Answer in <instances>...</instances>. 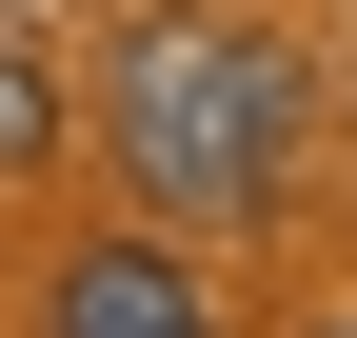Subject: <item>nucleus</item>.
<instances>
[{
  "instance_id": "20e7f679",
  "label": "nucleus",
  "mask_w": 357,
  "mask_h": 338,
  "mask_svg": "<svg viewBox=\"0 0 357 338\" xmlns=\"http://www.w3.org/2000/svg\"><path fill=\"white\" fill-rule=\"evenodd\" d=\"M318 338H357V318H318Z\"/></svg>"
},
{
  "instance_id": "7ed1b4c3",
  "label": "nucleus",
  "mask_w": 357,
  "mask_h": 338,
  "mask_svg": "<svg viewBox=\"0 0 357 338\" xmlns=\"http://www.w3.org/2000/svg\"><path fill=\"white\" fill-rule=\"evenodd\" d=\"M0 159H40V60L0 40Z\"/></svg>"
},
{
  "instance_id": "f257e3e1",
  "label": "nucleus",
  "mask_w": 357,
  "mask_h": 338,
  "mask_svg": "<svg viewBox=\"0 0 357 338\" xmlns=\"http://www.w3.org/2000/svg\"><path fill=\"white\" fill-rule=\"evenodd\" d=\"M100 140L139 159L159 219H258V199L298 179V40L159 0V20L100 40Z\"/></svg>"
},
{
  "instance_id": "f03ea898",
  "label": "nucleus",
  "mask_w": 357,
  "mask_h": 338,
  "mask_svg": "<svg viewBox=\"0 0 357 338\" xmlns=\"http://www.w3.org/2000/svg\"><path fill=\"white\" fill-rule=\"evenodd\" d=\"M60 338H218V299L159 259V239H79L60 259Z\"/></svg>"
}]
</instances>
